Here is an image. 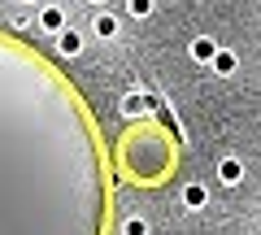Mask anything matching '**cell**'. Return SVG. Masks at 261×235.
<instances>
[{
  "label": "cell",
  "instance_id": "6da1fadb",
  "mask_svg": "<svg viewBox=\"0 0 261 235\" xmlns=\"http://www.w3.org/2000/svg\"><path fill=\"white\" fill-rule=\"evenodd\" d=\"M39 27L53 31V35H61V31H65V13H61V5H44V9H39Z\"/></svg>",
  "mask_w": 261,
  "mask_h": 235
},
{
  "label": "cell",
  "instance_id": "7a4b0ae2",
  "mask_svg": "<svg viewBox=\"0 0 261 235\" xmlns=\"http://www.w3.org/2000/svg\"><path fill=\"white\" fill-rule=\"evenodd\" d=\"M218 179H222L226 188H235V183L244 179V166H240V157H222V161H218Z\"/></svg>",
  "mask_w": 261,
  "mask_h": 235
},
{
  "label": "cell",
  "instance_id": "3957f363",
  "mask_svg": "<svg viewBox=\"0 0 261 235\" xmlns=\"http://www.w3.org/2000/svg\"><path fill=\"white\" fill-rule=\"evenodd\" d=\"M214 53H218V44H214L209 35H196V39H192V61L209 66V61H214Z\"/></svg>",
  "mask_w": 261,
  "mask_h": 235
},
{
  "label": "cell",
  "instance_id": "277c9868",
  "mask_svg": "<svg viewBox=\"0 0 261 235\" xmlns=\"http://www.w3.org/2000/svg\"><path fill=\"white\" fill-rule=\"evenodd\" d=\"M183 205L192 209V214H196V209H205L209 205V192L200 188V183H187V188H183Z\"/></svg>",
  "mask_w": 261,
  "mask_h": 235
},
{
  "label": "cell",
  "instance_id": "5b68a950",
  "mask_svg": "<svg viewBox=\"0 0 261 235\" xmlns=\"http://www.w3.org/2000/svg\"><path fill=\"white\" fill-rule=\"evenodd\" d=\"M57 44H61V53H65V57H79V53H83V35H79V31H70V27L57 35Z\"/></svg>",
  "mask_w": 261,
  "mask_h": 235
},
{
  "label": "cell",
  "instance_id": "8992f818",
  "mask_svg": "<svg viewBox=\"0 0 261 235\" xmlns=\"http://www.w3.org/2000/svg\"><path fill=\"white\" fill-rule=\"evenodd\" d=\"M209 70H214V74H235V53H226V48H218L214 53V61H209Z\"/></svg>",
  "mask_w": 261,
  "mask_h": 235
},
{
  "label": "cell",
  "instance_id": "52a82bcc",
  "mask_svg": "<svg viewBox=\"0 0 261 235\" xmlns=\"http://www.w3.org/2000/svg\"><path fill=\"white\" fill-rule=\"evenodd\" d=\"M96 35L113 39V35H118V18H113V13H96Z\"/></svg>",
  "mask_w": 261,
  "mask_h": 235
},
{
  "label": "cell",
  "instance_id": "ba28073f",
  "mask_svg": "<svg viewBox=\"0 0 261 235\" xmlns=\"http://www.w3.org/2000/svg\"><path fill=\"white\" fill-rule=\"evenodd\" d=\"M126 9L135 13V18H148V13H152V0H126Z\"/></svg>",
  "mask_w": 261,
  "mask_h": 235
},
{
  "label": "cell",
  "instance_id": "9c48e42d",
  "mask_svg": "<svg viewBox=\"0 0 261 235\" xmlns=\"http://www.w3.org/2000/svg\"><path fill=\"white\" fill-rule=\"evenodd\" d=\"M122 235H148V222H144V218H130V222L122 226Z\"/></svg>",
  "mask_w": 261,
  "mask_h": 235
},
{
  "label": "cell",
  "instance_id": "30bf717a",
  "mask_svg": "<svg viewBox=\"0 0 261 235\" xmlns=\"http://www.w3.org/2000/svg\"><path fill=\"white\" fill-rule=\"evenodd\" d=\"M126 113H144V96H140V92L126 96Z\"/></svg>",
  "mask_w": 261,
  "mask_h": 235
}]
</instances>
